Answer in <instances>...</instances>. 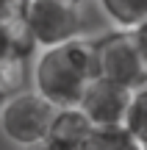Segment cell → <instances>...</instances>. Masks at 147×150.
<instances>
[{
	"mask_svg": "<svg viewBox=\"0 0 147 150\" xmlns=\"http://www.w3.org/2000/svg\"><path fill=\"white\" fill-rule=\"evenodd\" d=\"M94 78V45L81 36L56 47H44L33 64V92L44 97L56 111L78 108Z\"/></svg>",
	"mask_w": 147,
	"mask_h": 150,
	"instance_id": "obj_1",
	"label": "cell"
},
{
	"mask_svg": "<svg viewBox=\"0 0 147 150\" xmlns=\"http://www.w3.org/2000/svg\"><path fill=\"white\" fill-rule=\"evenodd\" d=\"M94 67L97 78L136 92L147 86V64L139 53L133 31H111L94 39Z\"/></svg>",
	"mask_w": 147,
	"mask_h": 150,
	"instance_id": "obj_2",
	"label": "cell"
},
{
	"mask_svg": "<svg viewBox=\"0 0 147 150\" xmlns=\"http://www.w3.org/2000/svg\"><path fill=\"white\" fill-rule=\"evenodd\" d=\"M56 117V108L36 92H14L0 106V128L8 142L17 147H36L44 142L47 128Z\"/></svg>",
	"mask_w": 147,
	"mask_h": 150,
	"instance_id": "obj_3",
	"label": "cell"
},
{
	"mask_svg": "<svg viewBox=\"0 0 147 150\" xmlns=\"http://www.w3.org/2000/svg\"><path fill=\"white\" fill-rule=\"evenodd\" d=\"M22 25L33 45L56 47L81 36V11L61 0H25Z\"/></svg>",
	"mask_w": 147,
	"mask_h": 150,
	"instance_id": "obj_4",
	"label": "cell"
},
{
	"mask_svg": "<svg viewBox=\"0 0 147 150\" xmlns=\"http://www.w3.org/2000/svg\"><path fill=\"white\" fill-rule=\"evenodd\" d=\"M131 89L125 86H117L111 81L94 78L89 83V89L83 92L81 103H78V111L89 120L92 128H108V125H122L128 111V103H131Z\"/></svg>",
	"mask_w": 147,
	"mask_h": 150,
	"instance_id": "obj_5",
	"label": "cell"
},
{
	"mask_svg": "<svg viewBox=\"0 0 147 150\" xmlns=\"http://www.w3.org/2000/svg\"><path fill=\"white\" fill-rule=\"evenodd\" d=\"M89 134H92V125L78 108H61L56 111L42 145L47 150H83Z\"/></svg>",
	"mask_w": 147,
	"mask_h": 150,
	"instance_id": "obj_6",
	"label": "cell"
},
{
	"mask_svg": "<svg viewBox=\"0 0 147 150\" xmlns=\"http://www.w3.org/2000/svg\"><path fill=\"white\" fill-rule=\"evenodd\" d=\"M100 8L117 31H136L147 22V0H100Z\"/></svg>",
	"mask_w": 147,
	"mask_h": 150,
	"instance_id": "obj_7",
	"label": "cell"
},
{
	"mask_svg": "<svg viewBox=\"0 0 147 150\" xmlns=\"http://www.w3.org/2000/svg\"><path fill=\"white\" fill-rule=\"evenodd\" d=\"M83 150H142V147L122 125H108V128H92Z\"/></svg>",
	"mask_w": 147,
	"mask_h": 150,
	"instance_id": "obj_8",
	"label": "cell"
},
{
	"mask_svg": "<svg viewBox=\"0 0 147 150\" xmlns=\"http://www.w3.org/2000/svg\"><path fill=\"white\" fill-rule=\"evenodd\" d=\"M122 128L139 142V147H147V86H142L131 95Z\"/></svg>",
	"mask_w": 147,
	"mask_h": 150,
	"instance_id": "obj_9",
	"label": "cell"
},
{
	"mask_svg": "<svg viewBox=\"0 0 147 150\" xmlns=\"http://www.w3.org/2000/svg\"><path fill=\"white\" fill-rule=\"evenodd\" d=\"M20 64H0V106L8 100V95H14L17 83L11 78V70H17Z\"/></svg>",
	"mask_w": 147,
	"mask_h": 150,
	"instance_id": "obj_10",
	"label": "cell"
},
{
	"mask_svg": "<svg viewBox=\"0 0 147 150\" xmlns=\"http://www.w3.org/2000/svg\"><path fill=\"white\" fill-rule=\"evenodd\" d=\"M133 39H136L139 53H142V59H144V64H147V22H144V25H139L136 31H133Z\"/></svg>",
	"mask_w": 147,
	"mask_h": 150,
	"instance_id": "obj_11",
	"label": "cell"
},
{
	"mask_svg": "<svg viewBox=\"0 0 147 150\" xmlns=\"http://www.w3.org/2000/svg\"><path fill=\"white\" fill-rule=\"evenodd\" d=\"M61 3H70V6H81L83 0H61Z\"/></svg>",
	"mask_w": 147,
	"mask_h": 150,
	"instance_id": "obj_12",
	"label": "cell"
},
{
	"mask_svg": "<svg viewBox=\"0 0 147 150\" xmlns=\"http://www.w3.org/2000/svg\"><path fill=\"white\" fill-rule=\"evenodd\" d=\"M25 150H47L44 145H36V147H25Z\"/></svg>",
	"mask_w": 147,
	"mask_h": 150,
	"instance_id": "obj_13",
	"label": "cell"
},
{
	"mask_svg": "<svg viewBox=\"0 0 147 150\" xmlns=\"http://www.w3.org/2000/svg\"><path fill=\"white\" fill-rule=\"evenodd\" d=\"M142 150H147V147H142Z\"/></svg>",
	"mask_w": 147,
	"mask_h": 150,
	"instance_id": "obj_14",
	"label": "cell"
}]
</instances>
